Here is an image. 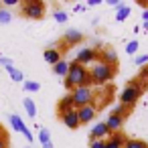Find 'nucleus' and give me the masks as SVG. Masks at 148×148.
<instances>
[{
	"label": "nucleus",
	"instance_id": "dca6fc26",
	"mask_svg": "<svg viewBox=\"0 0 148 148\" xmlns=\"http://www.w3.org/2000/svg\"><path fill=\"white\" fill-rule=\"evenodd\" d=\"M8 122H10V126H12V130H14V132H25V130H27V126H25L23 118H21V116H16V114H10V116H8Z\"/></svg>",
	"mask_w": 148,
	"mask_h": 148
},
{
	"label": "nucleus",
	"instance_id": "473e14b6",
	"mask_svg": "<svg viewBox=\"0 0 148 148\" xmlns=\"http://www.w3.org/2000/svg\"><path fill=\"white\" fill-rule=\"evenodd\" d=\"M0 65H4V67H10V65H12V61H10V59H6V57H0Z\"/></svg>",
	"mask_w": 148,
	"mask_h": 148
},
{
	"label": "nucleus",
	"instance_id": "4c0bfd02",
	"mask_svg": "<svg viewBox=\"0 0 148 148\" xmlns=\"http://www.w3.org/2000/svg\"><path fill=\"white\" fill-rule=\"evenodd\" d=\"M43 148H53V142H49L47 146H43Z\"/></svg>",
	"mask_w": 148,
	"mask_h": 148
},
{
	"label": "nucleus",
	"instance_id": "72a5a7b5",
	"mask_svg": "<svg viewBox=\"0 0 148 148\" xmlns=\"http://www.w3.org/2000/svg\"><path fill=\"white\" fill-rule=\"evenodd\" d=\"M140 77H142V79H146V81H148V65H146V67H144V69H142V71H140Z\"/></svg>",
	"mask_w": 148,
	"mask_h": 148
},
{
	"label": "nucleus",
	"instance_id": "6e6552de",
	"mask_svg": "<svg viewBox=\"0 0 148 148\" xmlns=\"http://www.w3.org/2000/svg\"><path fill=\"white\" fill-rule=\"evenodd\" d=\"M59 118H61V122H63V124H65V126H67L69 130H77V128L81 126L77 110H71V112H67V114H61Z\"/></svg>",
	"mask_w": 148,
	"mask_h": 148
},
{
	"label": "nucleus",
	"instance_id": "f704fd0d",
	"mask_svg": "<svg viewBox=\"0 0 148 148\" xmlns=\"http://www.w3.org/2000/svg\"><path fill=\"white\" fill-rule=\"evenodd\" d=\"M85 4H87V6H97V4H101V0H87Z\"/></svg>",
	"mask_w": 148,
	"mask_h": 148
},
{
	"label": "nucleus",
	"instance_id": "a211bd4d",
	"mask_svg": "<svg viewBox=\"0 0 148 148\" xmlns=\"http://www.w3.org/2000/svg\"><path fill=\"white\" fill-rule=\"evenodd\" d=\"M6 73L10 75V79H12V81H16V83H25V75H23V71L14 69V65L6 67Z\"/></svg>",
	"mask_w": 148,
	"mask_h": 148
},
{
	"label": "nucleus",
	"instance_id": "ddd939ff",
	"mask_svg": "<svg viewBox=\"0 0 148 148\" xmlns=\"http://www.w3.org/2000/svg\"><path fill=\"white\" fill-rule=\"evenodd\" d=\"M71 110H75V103H73L71 93H67V95H63V97L57 101V112H59V116H61V114H67V112H71Z\"/></svg>",
	"mask_w": 148,
	"mask_h": 148
},
{
	"label": "nucleus",
	"instance_id": "b1692460",
	"mask_svg": "<svg viewBox=\"0 0 148 148\" xmlns=\"http://www.w3.org/2000/svg\"><path fill=\"white\" fill-rule=\"evenodd\" d=\"M128 16H130V6H122V8L116 12V21H118V23H124Z\"/></svg>",
	"mask_w": 148,
	"mask_h": 148
},
{
	"label": "nucleus",
	"instance_id": "9b49d317",
	"mask_svg": "<svg viewBox=\"0 0 148 148\" xmlns=\"http://www.w3.org/2000/svg\"><path fill=\"white\" fill-rule=\"evenodd\" d=\"M81 41H83V33L77 31V29H69V31L63 35V43H65L67 47H73V45H77V43H81Z\"/></svg>",
	"mask_w": 148,
	"mask_h": 148
},
{
	"label": "nucleus",
	"instance_id": "aec40b11",
	"mask_svg": "<svg viewBox=\"0 0 148 148\" xmlns=\"http://www.w3.org/2000/svg\"><path fill=\"white\" fill-rule=\"evenodd\" d=\"M124 148H148V144L144 140H140V138H128Z\"/></svg>",
	"mask_w": 148,
	"mask_h": 148
},
{
	"label": "nucleus",
	"instance_id": "0eeeda50",
	"mask_svg": "<svg viewBox=\"0 0 148 148\" xmlns=\"http://www.w3.org/2000/svg\"><path fill=\"white\" fill-rule=\"evenodd\" d=\"M77 114H79V122H81V124H89V122L95 118V114H97V106H95V103L83 106V108L77 110Z\"/></svg>",
	"mask_w": 148,
	"mask_h": 148
},
{
	"label": "nucleus",
	"instance_id": "412c9836",
	"mask_svg": "<svg viewBox=\"0 0 148 148\" xmlns=\"http://www.w3.org/2000/svg\"><path fill=\"white\" fill-rule=\"evenodd\" d=\"M23 89H25V91H31V93H35V91H39V89H41V83H39V81H33V79H25V83H23Z\"/></svg>",
	"mask_w": 148,
	"mask_h": 148
},
{
	"label": "nucleus",
	"instance_id": "423d86ee",
	"mask_svg": "<svg viewBox=\"0 0 148 148\" xmlns=\"http://www.w3.org/2000/svg\"><path fill=\"white\" fill-rule=\"evenodd\" d=\"M75 61L79 63V65H93L95 61H99V51L97 49H93V47H85V49H81L79 53H77V57H75Z\"/></svg>",
	"mask_w": 148,
	"mask_h": 148
},
{
	"label": "nucleus",
	"instance_id": "9d476101",
	"mask_svg": "<svg viewBox=\"0 0 148 148\" xmlns=\"http://www.w3.org/2000/svg\"><path fill=\"white\" fill-rule=\"evenodd\" d=\"M124 120H126V118H122V116H116V114H110V116H108V120H106V126H108V130H110V134H118V132H122V126H124Z\"/></svg>",
	"mask_w": 148,
	"mask_h": 148
},
{
	"label": "nucleus",
	"instance_id": "c9c22d12",
	"mask_svg": "<svg viewBox=\"0 0 148 148\" xmlns=\"http://www.w3.org/2000/svg\"><path fill=\"white\" fill-rule=\"evenodd\" d=\"M142 18H144V23H148V8H144V12H142Z\"/></svg>",
	"mask_w": 148,
	"mask_h": 148
},
{
	"label": "nucleus",
	"instance_id": "f257e3e1",
	"mask_svg": "<svg viewBox=\"0 0 148 148\" xmlns=\"http://www.w3.org/2000/svg\"><path fill=\"white\" fill-rule=\"evenodd\" d=\"M63 85H65V89H67L69 93H71L73 89H77V87H91L93 83H91L89 67L79 65L77 61L69 63V73H67V77H65Z\"/></svg>",
	"mask_w": 148,
	"mask_h": 148
},
{
	"label": "nucleus",
	"instance_id": "a878e982",
	"mask_svg": "<svg viewBox=\"0 0 148 148\" xmlns=\"http://www.w3.org/2000/svg\"><path fill=\"white\" fill-rule=\"evenodd\" d=\"M136 51H138V41L134 39V41H130V43L126 45V53H130V55H134Z\"/></svg>",
	"mask_w": 148,
	"mask_h": 148
},
{
	"label": "nucleus",
	"instance_id": "7ed1b4c3",
	"mask_svg": "<svg viewBox=\"0 0 148 148\" xmlns=\"http://www.w3.org/2000/svg\"><path fill=\"white\" fill-rule=\"evenodd\" d=\"M89 75H91V83L93 85H103V83H108V81L114 79L116 67H112L108 63H101V61H95L89 67Z\"/></svg>",
	"mask_w": 148,
	"mask_h": 148
},
{
	"label": "nucleus",
	"instance_id": "4468645a",
	"mask_svg": "<svg viewBox=\"0 0 148 148\" xmlns=\"http://www.w3.org/2000/svg\"><path fill=\"white\" fill-rule=\"evenodd\" d=\"M126 136L122 134V132H118V134H112L108 140H106V148H124L126 146Z\"/></svg>",
	"mask_w": 148,
	"mask_h": 148
},
{
	"label": "nucleus",
	"instance_id": "c756f323",
	"mask_svg": "<svg viewBox=\"0 0 148 148\" xmlns=\"http://www.w3.org/2000/svg\"><path fill=\"white\" fill-rule=\"evenodd\" d=\"M146 63H148V55H140V57H136V65L142 67V65H146Z\"/></svg>",
	"mask_w": 148,
	"mask_h": 148
},
{
	"label": "nucleus",
	"instance_id": "58836bf2",
	"mask_svg": "<svg viewBox=\"0 0 148 148\" xmlns=\"http://www.w3.org/2000/svg\"><path fill=\"white\" fill-rule=\"evenodd\" d=\"M0 8H2V0H0Z\"/></svg>",
	"mask_w": 148,
	"mask_h": 148
},
{
	"label": "nucleus",
	"instance_id": "cd10ccee",
	"mask_svg": "<svg viewBox=\"0 0 148 148\" xmlns=\"http://www.w3.org/2000/svg\"><path fill=\"white\" fill-rule=\"evenodd\" d=\"M89 148H106V140H91Z\"/></svg>",
	"mask_w": 148,
	"mask_h": 148
},
{
	"label": "nucleus",
	"instance_id": "6ab92c4d",
	"mask_svg": "<svg viewBox=\"0 0 148 148\" xmlns=\"http://www.w3.org/2000/svg\"><path fill=\"white\" fill-rule=\"evenodd\" d=\"M23 108H25V112L29 114V118H37V106H35V101H33L31 97L23 99Z\"/></svg>",
	"mask_w": 148,
	"mask_h": 148
},
{
	"label": "nucleus",
	"instance_id": "5701e85b",
	"mask_svg": "<svg viewBox=\"0 0 148 148\" xmlns=\"http://www.w3.org/2000/svg\"><path fill=\"white\" fill-rule=\"evenodd\" d=\"M39 142H41L43 146H47V144L51 142V134H49L47 128H39Z\"/></svg>",
	"mask_w": 148,
	"mask_h": 148
},
{
	"label": "nucleus",
	"instance_id": "e433bc0d",
	"mask_svg": "<svg viewBox=\"0 0 148 148\" xmlns=\"http://www.w3.org/2000/svg\"><path fill=\"white\" fill-rule=\"evenodd\" d=\"M0 136H6V132H4V128L0 126Z\"/></svg>",
	"mask_w": 148,
	"mask_h": 148
},
{
	"label": "nucleus",
	"instance_id": "f8f14e48",
	"mask_svg": "<svg viewBox=\"0 0 148 148\" xmlns=\"http://www.w3.org/2000/svg\"><path fill=\"white\" fill-rule=\"evenodd\" d=\"M99 61H101V63H108V65H112V67H118V53H116L112 47H108V49H103V51L99 53Z\"/></svg>",
	"mask_w": 148,
	"mask_h": 148
},
{
	"label": "nucleus",
	"instance_id": "7c9ffc66",
	"mask_svg": "<svg viewBox=\"0 0 148 148\" xmlns=\"http://www.w3.org/2000/svg\"><path fill=\"white\" fill-rule=\"evenodd\" d=\"M108 4H110V6H114V8H118V10L124 6V4L120 2V0H108Z\"/></svg>",
	"mask_w": 148,
	"mask_h": 148
},
{
	"label": "nucleus",
	"instance_id": "c85d7f7f",
	"mask_svg": "<svg viewBox=\"0 0 148 148\" xmlns=\"http://www.w3.org/2000/svg\"><path fill=\"white\" fill-rule=\"evenodd\" d=\"M14 4H21V0H2V6H4V8H10V6H14Z\"/></svg>",
	"mask_w": 148,
	"mask_h": 148
},
{
	"label": "nucleus",
	"instance_id": "a19ab883",
	"mask_svg": "<svg viewBox=\"0 0 148 148\" xmlns=\"http://www.w3.org/2000/svg\"><path fill=\"white\" fill-rule=\"evenodd\" d=\"M146 4H148V2H146Z\"/></svg>",
	"mask_w": 148,
	"mask_h": 148
},
{
	"label": "nucleus",
	"instance_id": "2f4dec72",
	"mask_svg": "<svg viewBox=\"0 0 148 148\" xmlns=\"http://www.w3.org/2000/svg\"><path fill=\"white\" fill-rule=\"evenodd\" d=\"M0 148H8V136H0Z\"/></svg>",
	"mask_w": 148,
	"mask_h": 148
},
{
	"label": "nucleus",
	"instance_id": "4be33fe9",
	"mask_svg": "<svg viewBox=\"0 0 148 148\" xmlns=\"http://www.w3.org/2000/svg\"><path fill=\"white\" fill-rule=\"evenodd\" d=\"M10 21H12V12L2 6V8H0V25H8Z\"/></svg>",
	"mask_w": 148,
	"mask_h": 148
},
{
	"label": "nucleus",
	"instance_id": "f03ea898",
	"mask_svg": "<svg viewBox=\"0 0 148 148\" xmlns=\"http://www.w3.org/2000/svg\"><path fill=\"white\" fill-rule=\"evenodd\" d=\"M144 87H146V85H144L140 79H132V81L122 89V93H120V103H122L124 108L132 110V108L136 106V101L140 99V95H142Z\"/></svg>",
	"mask_w": 148,
	"mask_h": 148
},
{
	"label": "nucleus",
	"instance_id": "bb28decb",
	"mask_svg": "<svg viewBox=\"0 0 148 148\" xmlns=\"http://www.w3.org/2000/svg\"><path fill=\"white\" fill-rule=\"evenodd\" d=\"M53 16H55L57 23H65V21H67V12H65V10H55Z\"/></svg>",
	"mask_w": 148,
	"mask_h": 148
},
{
	"label": "nucleus",
	"instance_id": "39448f33",
	"mask_svg": "<svg viewBox=\"0 0 148 148\" xmlns=\"http://www.w3.org/2000/svg\"><path fill=\"white\" fill-rule=\"evenodd\" d=\"M71 97H73V103H75V110L83 108V106H89L95 101V89L93 87H77L71 91Z\"/></svg>",
	"mask_w": 148,
	"mask_h": 148
},
{
	"label": "nucleus",
	"instance_id": "ea45409f",
	"mask_svg": "<svg viewBox=\"0 0 148 148\" xmlns=\"http://www.w3.org/2000/svg\"><path fill=\"white\" fill-rule=\"evenodd\" d=\"M27 148H31V146H27Z\"/></svg>",
	"mask_w": 148,
	"mask_h": 148
},
{
	"label": "nucleus",
	"instance_id": "f3484780",
	"mask_svg": "<svg viewBox=\"0 0 148 148\" xmlns=\"http://www.w3.org/2000/svg\"><path fill=\"white\" fill-rule=\"evenodd\" d=\"M53 73L65 79V77H67V73H69V63H67L65 59H61V61H59V63H57V65L53 67Z\"/></svg>",
	"mask_w": 148,
	"mask_h": 148
},
{
	"label": "nucleus",
	"instance_id": "2eb2a0df",
	"mask_svg": "<svg viewBox=\"0 0 148 148\" xmlns=\"http://www.w3.org/2000/svg\"><path fill=\"white\" fill-rule=\"evenodd\" d=\"M43 57H45V61H47L51 67H55V65L61 61V51H59V49H55V47H51V49H45Z\"/></svg>",
	"mask_w": 148,
	"mask_h": 148
},
{
	"label": "nucleus",
	"instance_id": "393cba45",
	"mask_svg": "<svg viewBox=\"0 0 148 148\" xmlns=\"http://www.w3.org/2000/svg\"><path fill=\"white\" fill-rule=\"evenodd\" d=\"M112 114H116V116H122V118H126V116L130 114V110H128V108H124L122 103H118V106H116V108L112 110Z\"/></svg>",
	"mask_w": 148,
	"mask_h": 148
},
{
	"label": "nucleus",
	"instance_id": "20e7f679",
	"mask_svg": "<svg viewBox=\"0 0 148 148\" xmlns=\"http://www.w3.org/2000/svg\"><path fill=\"white\" fill-rule=\"evenodd\" d=\"M47 12V4L43 0H25L21 4V14L31 21H41Z\"/></svg>",
	"mask_w": 148,
	"mask_h": 148
},
{
	"label": "nucleus",
	"instance_id": "1a4fd4ad",
	"mask_svg": "<svg viewBox=\"0 0 148 148\" xmlns=\"http://www.w3.org/2000/svg\"><path fill=\"white\" fill-rule=\"evenodd\" d=\"M108 136H112V134H110L106 122H99V124H95V126L91 128V132H89V142H91V140H108Z\"/></svg>",
	"mask_w": 148,
	"mask_h": 148
}]
</instances>
